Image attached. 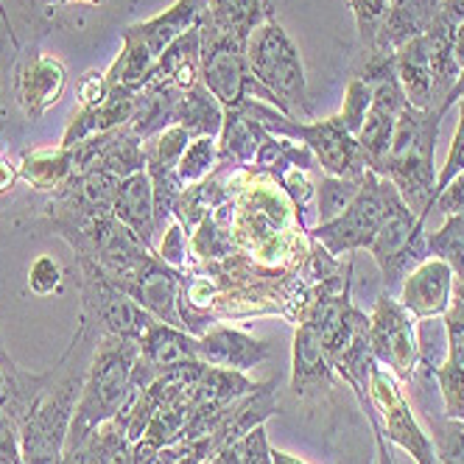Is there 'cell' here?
<instances>
[{"mask_svg": "<svg viewBox=\"0 0 464 464\" xmlns=\"http://www.w3.org/2000/svg\"><path fill=\"white\" fill-rule=\"evenodd\" d=\"M442 118H445L442 110H417L406 104L401 118H397L394 138L381 169V177H386L401 190L403 202L422 221L434 210V188H437L434 151H437Z\"/></svg>", "mask_w": 464, "mask_h": 464, "instance_id": "1", "label": "cell"}, {"mask_svg": "<svg viewBox=\"0 0 464 464\" xmlns=\"http://www.w3.org/2000/svg\"><path fill=\"white\" fill-rule=\"evenodd\" d=\"M210 0H177L171 9L162 14L129 25L123 31V51L112 62V68L104 73L110 87H129V90H143L151 79V71L157 59L165 53L174 40H179L185 31L196 28L202 23Z\"/></svg>", "mask_w": 464, "mask_h": 464, "instance_id": "2", "label": "cell"}, {"mask_svg": "<svg viewBox=\"0 0 464 464\" xmlns=\"http://www.w3.org/2000/svg\"><path fill=\"white\" fill-rule=\"evenodd\" d=\"M246 68L252 82L269 92L272 107L283 115H311L303 59L280 23L263 20L249 34Z\"/></svg>", "mask_w": 464, "mask_h": 464, "instance_id": "3", "label": "cell"}, {"mask_svg": "<svg viewBox=\"0 0 464 464\" xmlns=\"http://www.w3.org/2000/svg\"><path fill=\"white\" fill-rule=\"evenodd\" d=\"M238 110L252 112L260 126L280 131V135L303 138V143L319 157L324 174H330V177L363 179V174L370 171L367 157H363L358 140L344 129L339 115L319 121V123H296L288 115H283L277 107H263L257 102H244Z\"/></svg>", "mask_w": 464, "mask_h": 464, "instance_id": "4", "label": "cell"}, {"mask_svg": "<svg viewBox=\"0 0 464 464\" xmlns=\"http://www.w3.org/2000/svg\"><path fill=\"white\" fill-rule=\"evenodd\" d=\"M381 190H383V221L370 252L383 272L386 294H392L397 285H403L406 275L428 257V246L422 232L425 221L417 218V213L403 202L401 190L386 177H381Z\"/></svg>", "mask_w": 464, "mask_h": 464, "instance_id": "5", "label": "cell"}, {"mask_svg": "<svg viewBox=\"0 0 464 464\" xmlns=\"http://www.w3.org/2000/svg\"><path fill=\"white\" fill-rule=\"evenodd\" d=\"M202 31V62H198V79L216 95V102L232 112L246 102V87L252 84L246 68V40L238 34H218Z\"/></svg>", "mask_w": 464, "mask_h": 464, "instance_id": "6", "label": "cell"}, {"mask_svg": "<svg viewBox=\"0 0 464 464\" xmlns=\"http://www.w3.org/2000/svg\"><path fill=\"white\" fill-rule=\"evenodd\" d=\"M370 350L375 363L389 367L394 381H411L420 363V344L411 314L394 300L392 294H381V300L370 316Z\"/></svg>", "mask_w": 464, "mask_h": 464, "instance_id": "7", "label": "cell"}, {"mask_svg": "<svg viewBox=\"0 0 464 464\" xmlns=\"http://www.w3.org/2000/svg\"><path fill=\"white\" fill-rule=\"evenodd\" d=\"M383 221V190L381 174L367 171L361 190L350 202V208L334 221H322L314 236L330 255H344L355 249H370Z\"/></svg>", "mask_w": 464, "mask_h": 464, "instance_id": "8", "label": "cell"}, {"mask_svg": "<svg viewBox=\"0 0 464 464\" xmlns=\"http://www.w3.org/2000/svg\"><path fill=\"white\" fill-rule=\"evenodd\" d=\"M370 403L383 420V430L381 428H375V430L389 437V442L401 445L417 464H437L434 442H430V437L414 420L406 394L401 392L397 381L389 372H383L378 363L370 372Z\"/></svg>", "mask_w": 464, "mask_h": 464, "instance_id": "9", "label": "cell"}, {"mask_svg": "<svg viewBox=\"0 0 464 464\" xmlns=\"http://www.w3.org/2000/svg\"><path fill=\"white\" fill-rule=\"evenodd\" d=\"M453 269L440 257H425L401 285V305L414 319H437L450 308Z\"/></svg>", "mask_w": 464, "mask_h": 464, "instance_id": "10", "label": "cell"}, {"mask_svg": "<svg viewBox=\"0 0 464 464\" xmlns=\"http://www.w3.org/2000/svg\"><path fill=\"white\" fill-rule=\"evenodd\" d=\"M272 355L266 342H257L241 330L232 327H216L198 339V361L208 363V367L218 370H232V372H244L257 367L260 361H266Z\"/></svg>", "mask_w": 464, "mask_h": 464, "instance_id": "11", "label": "cell"}, {"mask_svg": "<svg viewBox=\"0 0 464 464\" xmlns=\"http://www.w3.org/2000/svg\"><path fill=\"white\" fill-rule=\"evenodd\" d=\"M68 82L64 64L53 56H34L17 79V102L31 121H40L56 102Z\"/></svg>", "mask_w": 464, "mask_h": 464, "instance_id": "12", "label": "cell"}, {"mask_svg": "<svg viewBox=\"0 0 464 464\" xmlns=\"http://www.w3.org/2000/svg\"><path fill=\"white\" fill-rule=\"evenodd\" d=\"M112 216L151 249L157 232V213H154V185L146 171L123 177L118 182L112 198Z\"/></svg>", "mask_w": 464, "mask_h": 464, "instance_id": "13", "label": "cell"}, {"mask_svg": "<svg viewBox=\"0 0 464 464\" xmlns=\"http://www.w3.org/2000/svg\"><path fill=\"white\" fill-rule=\"evenodd\" d=\"M442 0H392V6L383 17V25L378 31L375 51L378 53H394L403 48L409 40L422 37L434 25L440 14Z\"/></svg>", "mask_w": 464, "mask_h": 464, "instance_id": "14", "label": "cell"}, {"mask_svg": "<svg viewBox=\"0 0 464 464\" xmlns=\"http://www.w3.org/2000/svg\"><path fill=\"white\" fill-rule=\"evenodd\" d=\"M394 71L401 79L406 102L417 110L434 107V73H430V48L428 37H414L403 48L394 51Z\"/></svg>", "mask_w": 464, "mask_h": 464, "instance_id": "15", "label": "cell"}, {"mask_svg": "<svg viewBox=\"0 0 464 464\" xmlns=\"http://www.w3.org/2000/svg\"><path fill=\"white\" fill-rule=\"evenodd\" d=\"M140 358L151 363L157 372L174 370L179 363L198 361V339L188 336L185 330L174 324L154 319L140 339Z\"/></svg>", "mask_w": 464, "mask_h": 464, "instance_id": "16", "label": "cell"}, {"mask_svg": "<svg viewBox=\"0 0 464 464\" xmlns=\"http://www.w3.org/2000/svg\"><path fill=\"white\" fill-rule=\"evenodd\" d=\"M174 123L182 126L190 138H216L224 129V107L202 82H196L179 95Z\"/></svg>", "mask_w": 464, "mask_h": 464, "instance_id": "17", "label": "cell"}, {"mask_svg": "<svg viewBox=\"0 0 464 464\" xmlns=\"http://www.w3.org/2000/svg\"><path fill=\"white\" fill-rule=\"evenodd\" d=\"M266 0H210L198 28L218 31V34H238L249 40L252 31L269 20Z\"/></svg>", "mask_w": 464, "mask_h": 464, "instance_id": "18", "label": "cell"}, {"mask_svg": "<svg viewBox=\"0 0 464 464\" xmlns=\"http://www.w3.org/2000/svg\"><path fill=\"white\" fill-rule=\"evenodd\" d=\"M17 174L37 190H62L73 177H76V165H73V149H40L23 157Z\"/></svg>", "mask_w": 464, "mask_h": 464, "instance_id": "19", "label": "cell"}, {"mask_svg": "<svg viewBox=\"0 0 464 464\" xmlns=\"http://www.w3.org/2000/svg\"><path fill=\"white\" fill-rule=\"evenodd\" d=\"M330 367H334V361H330L322 339L303 322L294 339V392L300 394L308 383L327 381Z\"/></svg>", "mask_w": 464, "mask_h": 464, "instance_id": "20", "label": "cell"}, {"mask_svg": "<svg viewBox=\"0 0 464 464\" xmlns=\"http://www.w3.org/2000/svg\"><path fill=\"white\" fill-rule=\"evenodd\" d=\"M84 464H131V442L115 420L102 422L90 434L84 445Z\"/></svg>", "mask_w": 464, "mask_h": 464, "instance_id": "21", "label": "cell"}, {"mask_svg": "<svg viewBox=\"0 0 464 464\" xmlns=\"http://www.w3.org/2000/svg\"><path fill=\"white\" fill-rule=\"evenodd\" d=\"M425 246L430 257L445 260L459 280L464 277V216H448L440 232L425 236Z\"/></svg>", "mask_w": 464, "mask_h": 464, "instance_id": "22", "label": "cell"}, {"mask_svg": "<svg viewBox=\"0 0 464 464\" xmlns=\"http://www.w3.org/2000/svg\"><path fill=\"white\" fill-rule=\"evenodd\" d=\"M218 160V146L213 138H193L188 143V149L182 151L179 157V165H177V177L182 185H193V182H202L210 169Z\"/></svg>", "mask_w": 464, "mask_h": 464, "instance_id": "23", "label": "cell"}, {"mask_svg": "<svg viewBox=\"0 0 464 464\" xmlns=\"http://www.w3.org/2000/svg\"><path fill=\"white\" fill-rule=\"evenodd\" d=\"M361 185H363V179H344V177L327 174L319 185V216H322V221H334L336 216H342L350 208L355 193L361 190Z\"/></svg>", "mask_w": 464, "mask_h": 464, "instance_id": "24", "label": "cell"}, {"mask_svg": "<svg viewBox=\"0 0 464 464\" xmlns=\"http://www.w3.org/2000/svg\"><path fill=\"white\" fill-rule=\"evenodd\" d=\"M417 344H420V363L434 378V372L448 361V327L437 319H422L417 330Z\"/></svg>", "mask_w": 464, "mask_h": 464, "instance_id": "25", "label": "cell"}, {"mask_svg": "<svg viewBox=\"0 0 464 464\" xmlns=\"http://www.w3.org/2000/svg\"><path fill=\"white\" fill-rule=\"evenodd\" d=\"M370 104H372V87L363 76H355L350 84H347V92H344V107H342V123L350 135L358 140V131L367 121V112H370Z\"/></svg>", "mask_w": 464, "mask_h": 464, "instance_id": "26", "label": "cell"}, {"mask_svg": "<svg viewBox=\"0 0 464 464\" xmlns=\"http://www.w3.org/2000/svg\"><path fill=\"white\" fill-rule=\"evenodd\" d=\"M430 442L437 464H464V420H437Z\"/></svg>", "mask_w": 464, "mask_h": 464, "instance_id": "27", "label": "cell"}, {"mask_svg": "<svg viewBox=\"0 0 464 464\" xmlns=\"http://www.w3.org/2000/svg\"><path fill=\"white\" fill-rule=\"evenodd\" d=\"M389 0H350V9L355 14V23H358V34H361V43L375 48V40H378V31L383 25V17L389 12Z\"/></svg>", "mask_w": 464, "mask_h": 464, "instance_id": "28", "label": "cell"}, {"mask_svg": "<svg viewBox=\"0 0 464 464\" xmlns=\"http://www.w3.org/2000/svg\"><path fill=\"white\" fill-rule=\"evenodd\" d=\"M232 448V456H236V464H275L272 461V448L266 440V430L263 425L252 428L249 434H244L236 442H227Z\"/></svg>", "mask_w": 464, "mask_h": 464, "instance_id": "29", "label": "cell"}, {"mask_svg": "<svg viewBox=\"0 0 464 464\" xmlns=\"http://www.w3.org/2000/svg\"><path fill=\"white\" fill-rule=\"evenodd\" d=\"M464 171V98H459V129L453 135V143H450V151H448V160H445V169L442 174L437 177V188H434V202L437 196Z\"/></svg>", "mask_w": 464, "mask_h": 464, "instance_id": "30", "label": "cell"}, {"mask_svg": "<svg viewBox=\"0 0 464 464\" xmlns=\"http://www.w3.org/2000/svg\"><path fill=\"white\" fill-rule=\"evenodd\" d=\"M62 285V269L59 263L51 255H40L34 263H31V272H28V288L34 294H53Z\"/></svg>", "mask_w": 464, "mask_h": 464, "instance_id": "31", "label": "cell"}, {"mask_svg": "<svg viewBox=\"0 0 464 464\" xmlns=\"http://www.w3.org/2000/svg\"><path fill=\"white\" fill-rule=\"evenodd\" d=\"M107 92H110V84H107V76L104 73H95V71H90L84 79H82V84H79V104H82V110H92V107H98L107 98Z\"/></svg>", "mask_w": 464, "mask_h": 464, "instance_id": "32", "label": "cell"}, {"mask_svg": "<svg viewBox=\"0 0 464 464\" xmlns=\"http://www.w3.org/2000/svg\"><path fill=\"white\" fill-rule=\"evenodd\" d=\"M434 208L445 216H464V171L437 196Z\"/></svg>", "mask_w": 464, "mask_h": 464, "instance_id": "33", "label": "cell"}, {"mask_svg": "<svg viewBox=\"0 0 464 464\" xmlns=\"http://www.w3.org/2000/svg\"><path fill=\"white\" fill-rule=\"evenodd\" d=\"M185 255V232L179 224H174L169 232H165L162 246H160V257L162 263H171V266H179V260Z\"/></svg>", "mask_w": 464, "mask_h": 464, "instance_id": "34", "label": "cell"}, {"mask_svg": "<svg viewBox=\"0 0 464 464\" xmlns=\"http://www.w3.org/2000/svg\"><path fill=\"white\" fill-rule=\"evenodd\" d=\"M445 25L456 28L464 23V0H442L440 4V14H437Z\"/></svg>", "mask_w": 464, "mask_h": 464, "instance_id": "35", "label": "cell"}, {"mask_svg": "<svg viewBox=\"0 0 464 464\" xmlns=\"http://www.w3.org/2000/svg\"><path fill=\"white\" fill-rule=\"evenodd\" d=\"M14 179H17V171L12 169V162L0 154V193H6L14 185Z\"/></svg>", "mask_w": 464, "mask_h": 464, "instance_id": "36", "label": "cell"}, {"mask_svg": "<svg viewBox=\"0 0 464 464\" xmlns=\"http://www.w3.org/2000/svg\"><path fill=\"white\" fill-rule=\"evenodd\" d=\"M453 59L459 64V71H464V23L456 25L453 31Z\"/></svg>", "mask_w": 464, "mask_h": 464, "instance_id": "37", "label": "cell"}, {"mask_svg": "<svg viewBox=\"0 0 464 464\" xmlns=\"http://www.w3.org/2000/svg\"><path fill=\"white\" fill-rule=\"evenodd\" d=\"M375 442H378V459H375V464H397V459H394L392 448L386 445V437L381 434V430H375Z\"/></svg>", "mask_w": 464, "mask_h": 464, "instance_id": "38", "label": "cell"}, {"mask_svg": "<svg viewBox=\"0 0 464 464\" xmlns=\"http://www.w3.org/2000/svg\"><path fill=\"white\" fill-rule=\"evenodd\" d=\"M272 461H275V464H308V461H303L300 456H291V453L277 450V448H272Z\"/></svg>", "mask_w": 464, "mask_h": 464, "instance_id": "39", "label": "cell"}, {"mask_svg": "<svg viewBox=\"0 0 464 464\" xmlns=\"http://www.w3.org/2000/svg\"><path fill=\"white\" fill-rule=\"evenodd\" d=\"M0 20H4V25L9 28V34H12V23H9V12L4 9V0H0ZM12 40H14V34H12ZM17 43V40H14Z\"/></svg>", "mask_w": 464, "mask_h": 464, "instance_id": "40", "label": "cell"}, {"mask_svg": "<svg viewBox=\"0 0 464 464\" xmlns=\"http://www.w3.org/2000/svg\"><path fill=\"white\" fill-rule=\"evenodd\" d=\"M389 4H392V0H389Z\"/></svg>", "mask_w": 464, "mask_h": 464, "instance_id": "41", "label": "cell"}]
</instances>
